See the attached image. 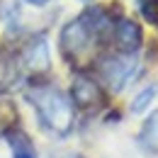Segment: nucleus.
Segmentation results:
<instances>
[{"label": "nucleus", "instance_id": "nucleus-1", "mask_svg": "<svg viewBox=\"0 0 158 158\" xmlns=\"http://www.w3.org/2000/svg\"><path fill=\"white\" fill-rule=\"evenodd\" d=\"M27 100L34 105L41 124L46 129L59 131V134H66L71 129V124H73V107L56 88H49V85L32 88L27 93Z\"/></svg>", "mask_w": 158, "mask_h": 158}, {"label": "nucleus", "instance_id": "nucleus-2", "mask_svg": "<svg viewBox=\"0 0 158 158\" xmlns=\"http://www.w3.org/2000/svg\"><path fill=\"white\" fill-rule=\"evenodd\" d=\"M93 44V32L83 20H73L61 29V51L68 61H80Z\"/></svg>", "mask_w": 158, "mask_h": 158}, {"label": "nucleus", "instance_id": "nucleus-3", "mask_svg": "<svg viewBox=\"0 0 158 158\" xmlns=\"http://www.w3.org/2000/svg\"><path fill=\"white\" fill-rule=\"evenodd\" d=\"M71 98L80 110H100L105 105V93L98 83L88 76H78L71 85Z\"/></svg>", "mask_w": 158, "mask_h": 158}, {"label": "nucleus", "instance_id": "nucleus-4", "mask_svg": "<svg viewBox=\"0 0 158 158\" xmlns=\"http://www.w3.org/2000/svg\"><path fill=\"white\" fill-rule=\"evenodd\" d=\"M100 73H102L105 83L112 90H122L124 83L134 73V61L131 59H107L100 63Z\"/></svg>", "mask_w": 158, "mask_h": 158}, {"label": "nucleus", "instance_id": "nucleus-5", "mask_svg": "<svg viewBox=\"0 0 158 158\" xmlns=\"http://www.w3.org/2000/svg\"><path fill=\"white\" fill-rule=\"evenodd\" d=\"M143 41V34H141V27H139L134 20H119L117 27H114V44H117L119 51L124 54H134Z\"/></svg>", "mask_w": 158, "mask_h": 158}, {"label": "nucleus", "instance_id": "nucleus-6", "mask_svg": "<svg viewBox=\"0 0 158 158\" xmlns=\"http://www.w3.org/2000/svg\"><path fill=\"white\" fill-rule=\"evenodd\" d=\"M22 59H24V66L34 73H44L49 68V46H46V39L44 37H37L32 39L24 51H22Z\"/></svg>", "mask_w": 158, "mask_h": 158}, {"label": "nucleus", "instance_id": "nucleus-7", "mask_svg": "<svg viewBox=\"0 0 158 158\" xmlns=\"http://www.w3.org/2000/svg\"><path fill=\"white\" fill-rule=\"evenodd\" d=\"M17 76H20V66H17L15 54H10L7 49L0 51V93L10 90V88L15 85Z\"/></svg>", "mask_w": 158, "mask_h": 158}, {"label": "nucleus", "instance_id": "nucleus-8", "mask_svg": "<svg viewBox=\"0 0 158 158\" xmlns=\"http://www.w3.org/2000/svg\"><path fill=\"white\" fill-rule=\"evenodd\" d=\"M7 141H10V148H12V158H37V151L32 146L29 136L20 131V129H10L7 131Z\"/></svg>", "mask_w": 158, "mask_h": 158}, {"label": "nucleus", "instance_id": "nucleus-9", "mask_svg": "<svg viewBox=\"0 0 158 158\" xmlns=\"http://www.w3.org/2000/svg\"><path fill=\"white\" fill-rule=\"evenodd\" d=\"M17 122V110L12 102H0V136L7 134Z\"/></svg>", "mask_w": 158, "mask_h": 158}, {"label": "nucleus", "instance_id": "nucleus-10", "mask_svg": "<svg viewBox=\"0 0 158 158\" xmlns=\"http://www.w3.org/2000/svg\"><path fill=\"white\" fill-rule=\"evenodd\" d=\"M158 95V88L156 85H151V88H146V90H141L136 98H134V102H131V112L134 114H139V112H143L151 102H153V98Z\"/></svg>", "mask_w": 158, "mask_h": 158}, {"label": "nucleus", "instance_id": "nucleus-11", "mask_svg": "<svg viewBox=\"0 0 158 158\" xmlns=\"http://www.w3.org/2000/svg\"><path fill=\"white\" fill-rule=\"evenodd\" d=\"M141 139L146 141L148 148H156V151H158V112H156V114H151V119L146 122Z\"/></svg>", "mask_w": 158, "mask_h": 158}, {"label": "nucleus", "instance_id": "nucleus-12", "mask_svg": "<svg viewBox=\"0 0 158 158\" xmlns=\"http://www.w3.org/2000/svg\"><path fill=\"white\" fill-rule=\"evenodd\" d=\"M27 2H32V5H44V2H49V0H27Z\"/></svg>", "mask_w": 158, "mask_h": 158}]
</instances>
